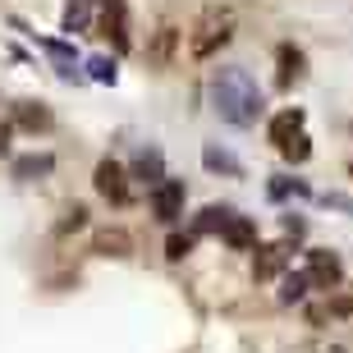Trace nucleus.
Returning a JSON list of instances; mask_svg holds the SVG:
<instances>
[{"mask_svg": "<svg viewBox=\"0 0 353 353\" xmlns=\"http://www.w3.org/2000/svg\"><path fill=\"white\" fill-rule=\"evenodd\" d=\"M92 183H97V193H101L110 207H129L133 188H129V174H124V165H119V161H101V165H97V174H92Z\"/></svg>", "mask_w": 353, "mask_h": 353, "instance_id": "obj_4", "label": "nucleus"}, {"mask_svg": "<svg viewBox=\"0 0 353 353\" xmlns=\"http://www.w3.org/2000/svg\"><path fill=\"white\" fill-rule=\"evenodd\" d=\"M92 28V0H69L65 5V32H88Z\"/></svg>", "mask_w": 353, "mask_h": 353, "instance_id": "obj_12", "label": "nucleus"}, {"mask_svg": "<svg viewBox=\"0 0 353 353\" xmlns=\"http://www.w3.org/2000/svg\"><path fill=\"white\" fill-rule=\"evenodd\" d=\"M83 221H88V207H69V221L60 225V230H79Z\"/></svg>", "mask_w": 353, "mask_h": 353, "instance_id": "obj_24", "label": "nucleus"}, {"mask_svg": "<svg viewBox=\"0 0 353 353\" xmlns=\"http://www.w3.org/2000/svg\"><path fill=\"white\" fill-rule=\"evenodd\" d=\"M285 266H289V248L285 243H266L252 257V280H275V275H285Z\"/></svg>", "mask_w": 353, "mask_h": 353, "instance_id": "obj_7", "label": "nucleus"}, {"mask_svg": "<svg viewBox=\"0 0 353 353\" xmlns=\"http://www.w3.org/2000/svg\"><path fill=\"white\" fill-rule=\"evenodd\" d=\"M202 161H207L211 170H230V174H239V161H234V157H225V152H216V147H207V152H202Z\"/></svg>", "mask_w": 353, "mask_h": 353, "instance_id": "obj_20", "label": "nucleus"}, {"mask_svg": "<svg viewBox=\"0 0 353 353\" xmlns=\"http://www.w3.org/2000/svg\"><path fill=\"white\" fill-rule=\"evenodd\" d=\"M225 243L230 248H239V252H248V248H257V221L252 216H234V221L225 225Z\"/></svg>", "mask_w": 353, "mask_h": 353, "instance_id": "obj_10", "label": "nucleus"}, {"mask_svg": "<svg viewBox=\"0 0 353 353\" xmlns=\"http://www.w3.org/2000/svg\"><path fill=\"white\" fill-rule=\"evenodd\" d=\"M230 221H234V211H230V207H207L202 216H197V230H221V234H225V225H230Z\"/></svg>", "mask_w": 353, "mask_h": 353, "instance_id": "obj_16", "label": "nucleus"}, {"mask_svg": "<svg viewBox=\"0 0 353 353\" xmlns=\"http://www.w3.org/2000/svg\"><path fill=\"white\" fill-rule=\"evenodd\" d=\"M266 133H271V143L285 152L294 138H303V110H294V105H289V110H280V115L271 119V129H266Z\"/></svg>", "mask_w": 353, "mask_h": 353, "instance_id": "obj_9", "label": "nucleus"}, {"mask_svg": "<svg viewBox=\"0 0 353 353\" xmlns=\"http://www.w3.org/2000/svg\"><path fill=\"white\" fill-rule=\"evenodd\" d=\"M88 69H92V79H97V83H115V65H110L105 55H92Z\"/></svg>", "mask_w": 353, "mask_h": 353, "instance_id": "obj_22", "label": "nucleus"}, {"mask_svg": "<svg viewBox=\"0 0 353 353\" xmlns=\"http://www.w3.org/2000/svg\"><path fill=\"white\" fill-rule=\"evenodd\" d=\"M133 174H138V179H147L152 188H157V183H165V174H161V152H138Z\"/></svg>", "mask_w": 353, "mask_h": 353, "instance_id": "obj_14", "label": "nucleus"}, {"mask_svg": "<svg viewBox=\"0 0 353 353\" xmlns=\"http://www.w3.org/2000/svg\"><path fill=\"white\" fill-rule=\"evenodd\" d=\"M230 37H234V10H230V5H207V10L197 14L193 32H188V51H193L197 60H207V55H216Z\"/></svg>", "mask_w": 353, "mask_h": 353, "instance_id": "obj_2", "label": "nucleus"}, {"mask_svg": "<svg viewBox=\"0 0 353 353\" xmlns=\"http://www.w3.org/2000/svg\"><path fill=\"white\" fill-rule=\"evenodd\" d=\"M183 202H188V188H183V179H165L152 188V216H157L161 225H174L183 216Z\"/></svg>", "mask_w": 353, "mask_h": 353, "instance_id": "obj_5", "label": "nucleus"}, {"mask_svg": "<svg viewBox=\"0 0 353 353\" xmlns=\"http://www.w3.org/2000/svg\"><path fill=\"white\" fill-rule=\"evenodd\" d=\"M101 37L115 46V51H129L133 37H129V10H124V0H105L101 5Z\"/></svg>", "mask_w": 353, "mask_h": 353, "instance_id": "obj_6", "label": "nucleus"}, {"mask_svg": "<svg viewBox=\"0 0 353 353\" xmlns=\"http://www.w3.org/2000/svg\"><path fill=\"white\" fill-rule=\"evenodd\" d=\"M129 234H119V230H101V234H97V252H101V257H129Z\"/></svg>", "mask_w": 353, "mask_h": 353, "instance_id": "obj_13", "label": "nucleus"}, {"mask_svg": "<svg viewBox=\"0 0 353 353\" xmlns=\"http://www.w3.org/2000/svg\"><path fill=\"white\" fill-rule=\"evenodd\" d=\"M262 88L252 83L248 69L239 65H225L211 74V110L225 119V124H234V129H252L257 115H262Z\"/></svg>", "mask_w": 353, "mask_h": 353, "instance_id": "obj_1", "label": "nucleus"}, {"mask_svg": "<svg viewBox=\"0 0 353 353\" xmlns=\"http://www.w3.org/2000/svg\"><path fill=\"white\" fill-rule=\"evenodd\" d=\"M307 289H312V285H307V275H303V271L285 275V285H280V303H299Z\"/></svg>", "mask_w": 353, "mask_h": 353, "instance_id": "obj_17", "label": "nucleus"}, {"mask_svg": "<svg viewBox=\"0 0 353 353\" xmlns=\"http://www.w3.org/2000/svg\"><path fill=\"white\" fill-rule=\"evenodd\" d=\"M326 307H330V316H349L353 312V289H349V294H335Z\"/></svg>", "mask_w": 353, "mask_h": 353, "instance_id": "obj_23", "label": "nucleus"}, {"mask_svg": "<svg viewBox=\"0 0 353 353\" xmlns=\"http://www.w3.org/2000/svg\"><path fill=\"white\" fill-rule=\"evenodd\" d=\"M280 157H285V161H294V165H303V161L312 157V143H307V133H303V138H294V143H289L285 152H280Z\"/></svg>", "mask_w": 353, "mask_h": 353, "instance_id": "obj_19", "label": "nucleus"}, {"mask_svg": "<svg viewBox=\"0 0 353 353\" xmlns=\"http://www.w3.org/2000/svg\"><path fill=\"white\" fill-rule=\"evenodd\" d=\"M55 170V157H19L14 161V174L19 179H32V174H51Z\"/></svg>", "mask_w": 353, "mask_h": 353, "instance_id": "obj_15", "label": "nucleus"}, {"mask_svg": "<svg viewBox=\"0 0 353 353\" xmlns=\"http://www.w3.org/2000/svg\"><path fill=\"white\" fill-rule=\"evenodd\" d=\"M275 65H280V69H275V83H280V88H294V83L303 79V69H307V55L285 41V46L275 51Z\"/></svg>", "mask_w": 353, "mask_h": 353, "instance_id": "obj_8", "label": "nucleus"}, {"mask_svg": "<svg viewBox=\"0 0 353 353\" xmlns=\"http://www.w3.org/2000/svg\"><path fill=\"white\" fill-rule=\"evenodd\" d=\"M174 37H179L174 28H161V32H157V46H152V60H157V65H165V60H170V46H174Z\"/></svg>", "mask_w": 353, "mask_h": 353, "instance_id": "obj_18", "label": "nucleus"}, {"mask_svg": "<svg viewBox=\"0 0 353 353\" xmlns=\"http://www.w3.org/2000/svg\"><path fill=\"white\" fill-rule=\"evenodd\" d=\"M188 252H193V239H188V234H170V243H165V257H170V262H183Z\"/></svg>", "mask_w": 353, "mask_h": 353, "instance_id": "obj_21", "label": "nucleus"}, {"mask_svg": "<svg viewBox=\"0 0 353 353\" xmlns=\"http://www.w3.org/2000/svg\"><path fill=\"white\" fill-rule=\"evenodd\" d=\"M14 119H19L23 129H51V110L41 101H19L14 105Z\"/></svg>", "mask_w": 353, "mask_h": 353, "instance_id": "obj_11", "label": "nucleus"}, {"mask_svg": "<svg viewBox=\"0 0 353 353\" xmlns=\"http://www.w3.org/2000/svg\"><path fill=\"white\" fill-rule=\"evenodd\" d=\"M349 174H353V165H349Z\"/></svg>", "mask_w": 353, "mask_h": 353, "instance_id": "obj_25", "label": "nucleus"}, {"mask_svg": "<svg viewBox=\"0 0 353 353\" xmlns=\"http://www.w3.org/2000/svg\"><path fill=\"white\" fill-rule=\"evenodd\" d=\"M303 275H307V285L312 289H340L344 285V262L335 257V252H326V248H312L307 252V266H303Z\"/></svg>", "mask_w": 353, "mask_h": 353, "instance_id": "obj_3", "label": "nucleus"}]
</instances>
